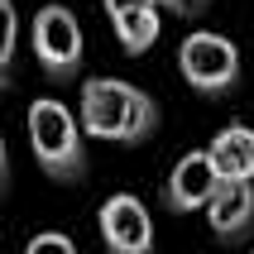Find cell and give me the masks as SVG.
Returning a JSON list of instances; mask_svg holds the SVG:
<instances>
[{
	"mask_svg": "<svg viewBox=\"0 0 254 254\" xmlns=\"http://www.w3.org/2000/svg\"><path fill=\"white\" fill-rule=\"evenodd\" d=\"M29 43H34V58L39 67L53 77V82H72L77 67H82V53H86V39H82V24L67 5H39L34 24H29Z\"/></svg>",
	"mask_w": 254,
	"mask_h": 254,
	"instance_id": "obj_4",
	"label": "cell"
},
{
	"mask_svg": "<svg viewBox=\"0 0 254 254\" xmlns=\"http://www.w3.org/2000/svg\"><path fill=\"white\" fill-rule=\"evenodd\" d=\"M250 254H254V250H250Z\"/></svg>",
	"mask_w": 254,
	"mask_h": 254,
	"instance_id": "obj_15",
	"label": "cell"
},
{
	"mask_svg": "<svg viewBox=\"0 0 254 254\" xmlns=\"http://www.w3.org/2000/svg\"><path fill=\"white\" fill-rule=\"evenodd\" d=\"M221 187V173H216L211 154L197 149V154H183L168 173V192H163V206L173 216H187V211H206V201L216 197Z\"/></svg>",
	"mask_w": 254,
	"mask_h": 254,
	"instance_id": "obj_6",
	"label": "cell"
},
{
	"mask_svg": "<svg viewBox=\"0 0 254 254\" xmlns=\"http://www.w3.org/2000/svg\"><path fill=\"white\" fill-rule=\"evenodd\" d=\"M14 53H19V10L14 0H0V91L14 82Z\"/></svg>",
	"mask_w": 254,
	"mask_h": 254,
	"instance_id": "obj_10",
	"label": "cell"
},
{
	"mask_svg": "<svg viewBox=\"0 0 254 254\" xmlns=\"http://www.w3.org/2000/svg\"><path fill=\"white\" fill-rule=\"evenodd\" d=\"M211 163L230 183H254V125H226L211 139Z\"/></svg>",
	"mask_w": 254,
	"mask_h": 254,
	"instance_id": "obj_8",
	"label": "cell"
},
{
	"mask_svg": "<svg viewBox=\"0 0 254 254\" xmlns=\"http://www.w3.org/2000/svg\"><path fill=\"white\" fill-rule=\"evenodd\" d=\"M206 226H211L216 240H226V245L250 235L254 230V183H230V178H221L216 197L206 201Z\"/></svg>",
	"mask_w": 254,
	"mask_h": 254,
	"instance_id": "obj_7",
	"label": "cell"
},
{
	"mask_svg": "<svg viewBox=\"0 0 254 254\" xmlns=\"http://www.w3.org/2000/svg\"><path fill=\"white\" fill-rule=\"evenodd\" d=\"M24 254H77V245H72V235H63V230H39V235L24 245Z\"/></svg>",
	"mask_w": 254,
	"mask_h": 254,
	"instance_id": "obj_11",
	"label": "cell"
},
{
	"mask_svg": "<svg viewBox=\"0 0 254 254\" xmlns=\"http://www.w3.org/2000/svg\"><path fill=\"white\" fill-rule=\"evenodd\" d=\"M77 120L91 139L111 144H144L158 129V101L144 86L125 82V77H86Z\"/></svg>",
	"mask_w": 254,
	"mask_h": 254,
	"instance_id": "obj_1",
	"label": "cell"
},
{
	"mask_svg": "<svg viewBox=\"0 0 254 254\" xmlns=\"http://www.w3.org/2000/svg\"><path fill=\"white\" fill-rule=\"evenodd\" d=\"M101 240L111 254H154V216L134 192H115L101 206Z\"/></svg>",
	"mask_w": 254,
	"mask_h": 254,
	"instance_id": "obj_5",
	"label": "cell"
},
{
	"mask_svg": "<svg viewBox=\"0 0 254 254\" xmlns=\"http://www.w3.org/2000/svg\"><path fill=\"white\" fill-rule=\"evenodd\" d=\"M10 187V154H5V134H0V192Z\"/></svg>",
	"mask_w": 254,
	"mask_h": 254,
	"instance_id": "obj_14",
	"label": "cell"
},
{
	"mask_svg": "<svg viewBox=\"0 0 254 254\" xmlns=\"http://www.w3.org/2000/svg\"><path fill=\"white\" fill-rule=\"evenodd\" d=\"M111 29H115V43H120L129 58H144L158 43V34H163V10H158V5L125 10V14H115V19H111Z\"/></svg>",
	"mask_w": 254,
	"mask_h": 254,
	"instance_id": "obj_9",
	"label": "cell"
},
{
	"mask_svg": "<svg viewBox=\"0 0 254 254\" xmlns=\"http://www.w3.org/2000/svg\"><path fill=\"white\" fill-rule=\"evenodd\" d=\"M144 5H154V0H106V14H125V10H144Z\"/></svg>",
	"mask_w": 254,
	"mask_h": 254,
	"instance_id": "obj_13",
	"label": "cell"
},
{
	"mask_svg": "<svg viewBox=\"0 0 254 254\" xmlns=\"http://www.w3.org/2000/svg\"><path fill=\"white\" fill-rule=\"evenodd\" d=\"M29 149L53 183H82L86 178V144H82V120L53 96H39L29 106Z\"/></svg>",
	"mask_w": 254,
	"mask_h": 254,
	"instance_id": "obj_2",
	"label": "cell"
},
{
	"mask_svg": "<svg viewBox=\"0 0 254 254\" xmlns=\"http://www.w3.org/2000/svg\"><path fill=\"white\" fill-rule=\"evenodd\" d=\"M158 10H168V14H183V19H192V14H201L211 0H154Z\"/></svg>",
	"mask_w": 254,
	"mask_h": 254,
	"instance_id": "obj_12",
	"label": "cell"
},
{
	"mask_svg": "<svg viewBox=\"0 0 254 254\" xmlns=\"http://www.w3.org/2000/svg\"><path fill=\"white\" fill-rule=\"evenodd\" d=\"M178 67H183V82L192 91H201V96H230L240 86V48L226 34L197 29L178 48Z\"/></svg>",
	"mask_w": 254,
	"mask_h": 254,
	"instance_id": "obj_3",
	"label": "cell"
}]
</instances>
